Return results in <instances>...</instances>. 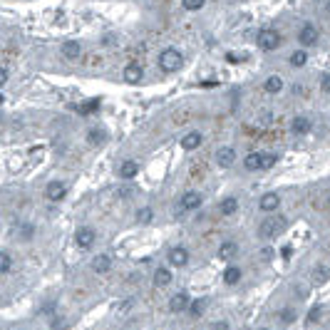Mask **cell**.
Returning a JSON list of instances; mask_svg holds the SVG:
<instances>
[{
	"instance_id": "cell-1",
	"label": "cell",
	"mask_w": 330,
	"mask_h": 330,
	"mask_svg": "<svg viewBox=\"0 0 330 330\" xmlns=\"http://www.w3.org/2000/svg\"><path fill=\"white\" fill-rule=\"evenodd\" d=\"M285 229H288V219L285 216H268V219H263L258 234H261V238H276Z\"/></svg>"
},
{
	"instance_id": "cell-2",
	"label": "cell",
	"mask_w": 330,
	"mask_h": 330,
	"mask_svg": "<svg viewBox=\"0 0 330 330\" xmlns=\"http://www.w3.org/2000/svg\"><path fill=\"white\" fill-rule=\"evenodd\" d=\"M182 65H184V57H182V52H179L177 47L161 50V55H159V67H161L164 72H177V70H182Z\"/></svg>"
},
{
	"instance_id": "cell-3",
	"label": "cell",
	"mask_w": 330,
	"mask_h": 330,
	"mask_svg": "<svg viewBox=\"0 0 330 330\" xmlns=\"http://www.w3.org/2000/svg\"><path fill=\"white\" fill-rule=\"evenodd\" d=\"M256 43H258V47H261L263 52H273V50H278V45H281V33L273 30V28H263V30L258 33Z\"/></svg>"
},
{
	"instance_id": "cell-4",
	"label": "cell",
	"mask_w": 330,
	"mask_h": 330,
	"mask_svg": "<svg viewBox=\"0 0 330 330\" xmlns=\"http://www.w3.org/2000/svg\"><path fill=\"white\" fill-rule=\"evenodd\" d=\"M201 204H204V199H201V194H199V191H187V194L179 199V204H177V214L194 211V209H199Z\"/></svg>"
},
{
	"instance_id": "cell-5",
	"label": "cell",
	"mask_w": 330,
	"mask_h": 330,
	"mask_svg": "<svg viewBox=\"0 0 330 330\" xmlns=\"http://www.w3.org/2000/svg\"><path fill=\"white\" fill-rule=\"evenodd\" d=\"M298 43H300L303 47L315 45V43H318V28H315V25H310V23H305V25L298 30Z\"/></svg>"
},
{
	"instance_id": "cell-6",
	"label": "cell",
	"mask_w": 330,
	"mask_h": 330,
	"mask_svg": "<svg viewBox=\"0 0 330 330\" xmlns=\"http://www.w3.org/2000/svg\"><path fill=\"white\" fill-rule=\"evenodd\" d=\"M75 243H77L80 248H90V246L94 243V231H92L90 226L77 229V231H75Z\"/></svg>"
},
{
	"instance_id": "cell-7",
	"label": "cell",
	"mask_w": 330,
	"mask_h": 330,
	"mask_svg": "<svg viewBox=\"0 0 330 330\" xmlns=\"http://www.w3.org/2000/svg\"><path fill=\"white\" fill-rule=\"evenodd\" d=\"M234 161H236V151L231 146H221L216 151V164H219V167L229 169V167H234Z\"/></svg>"
},
{
	"instance_id": "cell-8",
	"label": "cell",
	"mask_w": 330,
	"mask_h": 330,
	"mask_svg": "<svg viewBox=\"0 0 330 330\" xmlns=\"http://www.w3.org/2000/svg\"><path fill=\"white\" fill-rule=\"evenodd\" d=\"M141 77H144V70H141L139 62H129V65L124 67V82L137 85V82H141Z\"/></svg>"
},
{
	"instance_id": "cell-9",
	"label": "cell",
	"mask_w": 330,
	"mask_h": 330,
	"mask_svg": "<svg viewBox=\"0 0 330 330\" xmlns=\"http://www.w3.org/2000/svg\"><path fill=\"white\" fill-rule=\"evenodd\" d=\"M169 261H172L174 268H184V266L189 263V251H187L184 246H177V248L169 251Z\"/></svg>"
},
{
	"instance_id": "cell-10",
	"label": "cell",
	"mask_w": 330,
	"mask_h": 330,
	"mask_svg": "<svg viewBox=\"0 0 330 330\" xmlns=\"http://www.w3.org/2000/svg\"><path fill=\"white\" fill-rule=\"evenodd\" d=\"M65 194H67V189H65V184H62V182H50V184H47V189H45V196H47L50 201H62V199H65Z\"/></svg>"
},
{
	"instance_id": "cell-11",
	"label": "cell",
	"mask_w": 330,
	"mask_h": 330,
	"mask_svg": "<svg viewBox=\"0 0 330 330\" xmlns=\"http://www.w3.org/2000/svg\"><path fill=\"white\" fill-rule=\"evenodd\" d=\"M189 303H191V298H189L187 293H177V295H172V300H169V310H172V313H184V310L189 308Z\"/></svg>"
},
{
	"instance_id": "cell-12",
	"label": "cell",
	"mask_w": 330,
	"mask_h": 330,
	"mask_svg": "<svg viewBox=\"0 0 330 330\" xmlns=\"http://www.w3.org/2000/svg\"><path fill=\"white\" fill-rule=\"evenodd\" d=\"M201 141H204V134H201V132H189V134L182 139V146H184L187 151H194V149L201 146Z\"/></svg>"
},
{
	"instance_id": "cell-13",
	"label": "cell",
	"mask_w": 330,
	"mask_h": 330,
	"mask_svg": "<svg viewBox=\"0 0 330 330\" xmlns=\"http://www.w3.org/2000/svg\"><path fill=\"white\" fill-rule=\"evenodd\" d=\"M80 52H82V45H80L77 40H65V43H62V55H65L67 60H77Z\"/></svg>"
},
{
	"instance_id": "cell-14",
	"label": "cell",
	"mask_w": 330,
	"mask_h": 330,
	"mask_svg": "<svg viewBox=\"0 0 330 330\" xmlns=\"http://www.w3.org/2000/svg\"><path fill=\"white\" fill-rule=\"evenodd\" d=\"M236 253H238V243H236V241H224V243L219 246V258H221V261H231Z\"/></svg>"
},
{
	"instance_id": "cell-15",
	"label": "cell",
	"mask_w": 330,
	"mask_h": 330,
	"mask_svg": "<svg viewBox=\"0 0 330 330\" xmlns=\"http://www.w3.org/2000/svg\"><path fill=\"white\" fill-rule=\"evenodd\" d=\"M92 271H94V273H107V271H112V258H109L107 253H99L97 258H92Z\"/></svg>"
},
{
	"instance_id": "cell-16",
	"label": "cell",
	"mask_w": 330,
	"mask_h": 330,
	"mask_svg": "<svg viewBox=\"0 0 330 330\" xmlns=\"http://www.w3.org/2000/svg\"><path fill=\"white\" fill-rule=\"evenodd\" d=\"M243 164H246L248 172H258V169H263V154H261V151H251V154L243 159Z\"/></svg>"
},
{
	"instance_id": "cell-17",
	"label": "cell",
	"mask_w": 330,
	"mask_h": 330,
	"mask_svg": "<svg viewBox=\"0 0 330 330\" xmlns=\"http://www.w3.org/2000/svg\"><path fill=\"white\" fill-rule=\"evenodd\" d=\"M137 172H139V164L137 161H132V159H127V161H122V167H119V177L122 179H134L137 177Z\"/></svg>"
},
{
	"instance_id": "cell-18",
	"label": "cell",
	"mask_w": 330,
	"mask_h": 330,
	"mask_svg": "<svg viewBox=\"0 0 330 330\" xmlns=\"http://www.w3.org/2000/svg\"><path fill=\"white\" fill-rule=\"evenodd\" d=\"M310 127H313V124H310V119H308V117H295V119L290 122V132H293V134H300V137H303V134H308V132H310Z\"/></svg>"
},
{
	"instance_id": "cell-19",
	"label": "cell",
	"mask_w": 330,
	"mask_h": 330,
	"mask_svg": "<svg viewBox=\"0 0 330 330\" xmlns=\"http://www.w3.org/2000/svg\"><path fill=\"white\" fill-rule=\"evenodd\" d=\"M261 211H266V214H273L278 206H281V199H278V194H266L263 199H261Z\"/></svg>"
},
{
	"instance_id": "cell-20",
	"label": "cell",
	"mask_w": 330,
	"mask_h": 330,
	"mask_svg": "<svg viewBox=\"0 0 330 330\" xmlns=\"http://www.w3.org/2000/svg\"><path fill=\"white\" fill-rule=\"evenodd\" d=\"M172 283V271L169 268H156L154 271V285H159V288H164V285H169Z\"/></svg>"
},
{
	"instance_id": "cell-21",
	"label": "cell",
	"mask_w": 330,
	"mask_h": 330,
	"mask_svg": "<svg viewBox=\"0 0 330 330\" xmlns=\"http://www.w3.org/2000/svg\"><path fill=\"white\" fill-rule=\"evenodd\" d=\"M219 211H221L224 216H234V214L238 211V201H236L234 196H226V199L219 204Z\"/></svg>"
},
{
	"instance_id": "cell-22",
	"label": "cell",
	"mask_w": 330,
	"mask_h": 330,
	"mask_svg": "<svg viewBox=\"0 0 330 330\" xmlns=\"http://www.w3.org/2000/svg\"><path fill=\"white\" fill-rule=\"evenodd\" d=\"M310 278H313V283L323 285V283L330 278V268H328V266H315V268L310 271Z\"/></svg>"
},
{
	"instance_id": "cell-23",
	"label": "cell",
	"mask_w": 330,
	"mask_h": 330,
	"mask_svg": "<svg viewBox=\"0 0 330 330\" xmlns=\"http://www.w3.org/2000/svg\"><path fill=\"white\" fill-rule=\"evenodd\" d=\"M283 90V80L278 77V75H271L268 80H266V92H271V94H278Z\"/></svg>"
},
{
	"instance_id": "cell-24",
	"label": "cell",
	"mask_w": 330,
	"mask_h": 330,
	"mask_svg": "<svg viewBox=\"0 0 330 330\" xmlns=\"http://www.w3.org/2000/svg\"><path fill=\"white\" fill-rule=\"evenodd\" d=\"M224 281H226L229 285H236V283L241 281V268H236V266H229V268H226V273H224Z\"/></svg>"
},
{
	"instance_id": "cell-25",
	"label": "cell",
	"mask_w": 330,
	"mask_h": 330,
	"mask_svg": "<svg viewBox=\"0 0 330 330\" xmlns=\"http://www.w3.org/2000/svg\"><path fill=\"white\" fill-rule=\"evenodd\" d=\"M204 308H206V300L204 298H196V300H191L189 303V313H191V318H201V313H204Z\"/></svg>"
},
{
	"instance_id": "cell-26",
	"label": "cell",
	"mask_w": 330,
	"mask_h": 330,
	"mask_svg": "<svg viewBox=\"0 0 330 330\" xmlns=\"http://www.w3.org/2000/svg\"><path fill=\"white\" fill-rule=\"evenodd\" d=\"M305 62H308V52H305V50L290 52V65H293V67H303Z\"/></svg>"
},
{
	"instance_id": "cell-27",
	"label": "cell",
	"mask_w": 330,
	"mask_h": 330,
	"mask_svg": "<svg viewBox=\"0 0 330 330\" xmlns=\"http://www.w3.org/2000/svg\"><path fill=\"white\" fill-rule=\"evenodd\" d=\"M104 139H107L104 129H90V132H87V141H90V144H94V146H97V144H102Z\"/></svg>"
},
{
	"instance_id": "cell-28",
	"label": "cell",
	"mask_w": 330,
	"mask_h": 330,
	"mask_svg": "<svg viewBox=\"0 0 330 330\" xmlns=\"http://www.w3.org/2000/svg\"><path fill=\"white\" fill-rule=\"evenodd\" d=\"M151 219H154V211H151L149 206H144V209L137 211V221H139V224H149Z\"/></svg>"
},
{
	"instance_id": "cell-29",
	"label": "cell",
	"mask_w": 330,
	"mask_h": 330,
	"mask_svg": "<svg viewBox=\"0 0 330 330\" xmlns=\"http://www.w3.org/2000/svg\"><path fill=\"white\" fill-rule=\"evenodd\" d=\"M10 268H13V258L3 251V253H0V273H8Z\"/></svg>"
},
{
	"instance_id": "cell-30",
	"label": "cell",
	"mask_w": 330,
	"mask_h": 330,
	"mask_svg": "<svg viewBox=\"0 0 330 330\" xmlns=\"http://www.w3.org/2000/svg\"><path fill=\"white\" fill-rule=\"evenodd\" d=\"M99 107V99H92V102H87V104H80V107H75L80 114H90V112H94Z\"/></svg>"
},
{
	"instance_id": "cell-31",
	"label": "cell",
	"mask_w": 330,
	"mask_h": 330,
	"mask_svg": "<svg viewBox=\"0 0 330 330\" xmlns=\"http://www.w3.org/2000/svg\"><path fill=\"white\" fill-rule=\"evenodd\" d=\"M33 234H35V226H33V224H23V226H20V238H23V241H30Z\"/></svg>"
},
{
	"instance_id": "cell-32",
	"label": "cell",
	"mask_w": 330,
	"mask_h": 330,
	"mask_svg": "<svg viewBox=\"0 0 330 330\" xmlns=\"http://www.w3.org/2000/svg\"><path fill=\"white\" fill-rule=\"evenodd\" d=\"M293 320H295V310H293V308L281 310V323H283V325H288V323H293Z\"/></svg>"
},
{
	"instance_id": "cell-33",
	"label": "cell",
	"mask_w": 330,
	"mask_h": 330,
	"mask_svg": "<svg viewBox=\"0 0 330 330\" xmlns=\"http://www.w3.org/2000/svg\"><path fill=\"white\" fill-rule=\"evenodd\" d=\"M204 8V0H184V10H201Z\"/></svg>"
},
{
	"instance_id": "cell-34",
	"label": "cell",
	"mask_w": 330,
	"mask_h": 330,
	"mask_svg": "<svg viewBox=\"0 0 330 330\" xmlns=\"http://www.w3.org/2000/svg\"><path fill=\"white\" fill-rule=\"evenodd\" d=\"M320 313H323V308H320V305H315V308L308 313V325H310V323H318V320H320Z\"/></svg>"
},
{
	"instance_id": "cell-35",
	"label": "cell",
	"mask_w": 330,
	"mask_h": 330,
	"mask_svg": "<svg viewBox=\"0 0 330 330\" xmlns=\"http://www.w3.org/2000/svg\"><path fill=\"white\" fill-rule=\"evenodd\" d=\"M276 154H263V169H271L273 167V164H276Z\"/></svg>"
},
{
	"instance_id": "cell-36",
	"label": "cell",
	"mask_w": 330,
	"mask_h": 330,
	"mask_svg": "<svg viewBox=\"0 0 330 330\" xmlns=\"http://www.w3.org/2000/svg\"><path fill=\"white\" fill-rule=\"evenodd\" d=\"M320 90L323 92H330V75H323L320 77Z\"/></svg>"
},
{
	"instance_id": "cell-37",
	"label": "cell",
	"mask_w": 330,
	"mask_h": 330,
	"mask_svg": "<svg viewBox=\"0 0 330 330\" xmlns=\"http://www.w3.org/2000/svg\"><path fill=\"white\" fill-rule=\"evenodd\" d=\"M211 330H229V323L226 320H216V323H211Z\"/></svg>"
},
{
	"instance_id": "cell-38",
	"label": "cell",
	"mask_w": 330,
	"mask_h": 330,
	"mask_svg": "<svg viewBox=\"0 0 330 330\" xmlns=\"http://www.w3.org/2000/svg\"><path fill=\"white\" fill-rule=\"evenodd\" d=\"M5 82H8V70H5V67H0V87H3Z\"/></svg>"
},
{
	"instance_id": "cell-39",
	"label": "cell",
	"mask_w": 330,
	"mask_h": 330,
	"mask_svg": "<svg viewBox=\"0 0 330 330\" xmlns=\"http://www.w3.org/2000/svg\"><path fill=\"white\" fill-rule=\"evenodd\" d=\"M281 256H283V258H290V256H293V248H290V246H283V248H281Z\"/></svg>"
},
{
	"instance_id": "cell-40",
	"label": "cell",
	"mask_w": 330,
	"mask_h": 330,
	"mask_svg": "<svg viewBox=\"0 0 330 330\" xmlns=\"http://www.w3.org/2000/svg\"><path fill=\"white\" fill-rule=\"evenodd\" d=\"M328 13H330V3H328Z\"/></svg>"
},
{
	"instance_id": "cell-41",
	"label": "cell",
	"mask_w": 330,
	"mask_h": 330,
	"mask_svg": "<svg viewBox=\"0 0 330 330\" xmlns=\"http://www.w3.org/2000/svg\"><path fill=\"white\" fill-rule=\"evenodd\" d=\"M261 330H268V328H261Z\"/></svg>"
}]
</instances>
